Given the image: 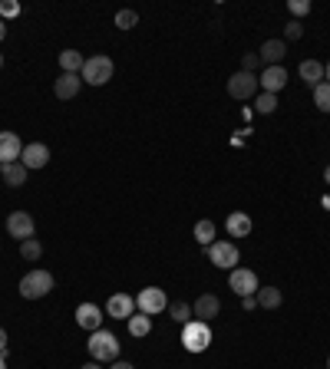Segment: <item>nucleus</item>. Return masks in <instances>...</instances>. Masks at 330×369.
<instances>
[{
	"instance_id": "obj_36",
	"label": "nucleus",
	"mask_w": 330,
	"mask_h": 369,
	"mask_svg": "<svg viewBox=\"0 0 330 369\" xmlns=\"http://www.w3.org/2000/svg\"><path fill=\"white\" fill-rule=\"evenodd\" d=\"M112 369H136V366H132V363H126V359H116V363H112Z\"/></svg>"
},
{
	"instance_id": "obj_26",
	"label": "nucleus",
	"mask_w": 330,
	"mask_h": 369,
	"mask_svg": "<svg viewBox=\"0 0 330 369\" xmlns=\"http://www.w3.org/2000/svg\"><path fill=\"white\" fill-rule=\"evenodd\" d=\"M314 102H317L320 112H330V83H320V86H314Z\"/></svg>"
},
{
	"instance_id": "obj_9",
	"label": "nucleus",
	"mask_w": 330,
	"mask_h": 369,
	"mask_svg": "<svg viewBox=\"0 0 330 369\" xmlns=\"http://www.w3.org/2000/svg\"><path fill=\"white\" fill-rule=\"evenodd\" d=\"M228 287L238 297H254L258 293V274L248 271V267H235V271L228 274Z\"/></svg>"
},
{
	"instance_id": "obj_38",
	"label": "nucleus",
	"mask_w": 330,
	"mask_h": 369,
	"mask_svg": "<svg viewBox=\"0 0 330 369\" xmlns=\"http://www.w3.org/2000/svg\"><path fill=\"white\" fill-rule=\"evenodd\" d=\"M324 76H327V79H324V83H330V63L324 66Z\"/></svg>"
},
{
	"instance_id": "obj_23",
	"label": "nucleus",
	"mask_w": 330,
	"mask_h": 369,
	"mask_svg": "<svg viewBox=\"0 0 330 369\" xmlns=\"http://www.w3.org/2000/svg\"><path fill=\"white\" fill-rule=\"evenodd\" d=\"M195 241L202 248H211V244H215V224H211L209 217H202L195 224Z\"/></svg>"
},
{
	"instance_id": "obj_30",
	"label": "nucleus",
	"mask_w": 330,
	"mask_h": 369,
	"mask_svg": "<svg viewBox=\"0 0 330 369\" xmlns=\"http://www.w3.org/2000/svg\"><path fill=\"white\" fill-rule=\"evenodd\" d=\"M287 11L294 13V20H301V17H308V13H310V0H291V4H287Z\"/></svg>"
},
{
	"instance_id": "obj_1",
	"label": "nucleus",
	"mask_w": 330,
	"mask_h": 369,
	"mask_svg": "<svg viewBox=\"0 0 330 369\" xmlns=\"http://www.w3.org/2000/svg\"><path fill=\"white\" fill-rule=\"evenodd\" d=\"M86 347H89L93 363H116V359H119V340H116V333H110V330L89 333Z\"/></svg>"
},
{
	"instance_id": "obj_16",
	"label": "nucleus",
	"mask_w": 330,
	"mask_h": 369,
	"mask_svg": "<svg viewBox=\"0 0 330 369\" xmlns=\"http://www.w3.org/2000/svg\"><path fill=\"white\" fill-rule=\"evenodd\" d=\"M258 56H261V66H281V60L287 56L284 40H264Z\"/></svg>"
},
{
	"instance_id": "obj_11",
	"label": "nucleus",
	"mask_w": 330,
	"mask_h": 369,
	"mask_svg": "<svg viewBox=\"0 0 330 369\" xmlns=\"http://www.w3.org/2000/svg\"><path fill=\"white\" fill-rule=\"evenodd\" d=\"M221 314V300L215 293H202L195 304H192V316H198L202 323H211V320H218Z\"/></svg>"
},
{
	"instance_id": "obj_15",
	"label": "nucleus",
	"mask_w": 330,
	"mask_h": 369,
	"mask_svg": "<svg viewBox=\"0 0 330 369\" xmlns=\"http://www.w3.org/2000/svg\"><path fill=\"white\" fill-rule=\"evenodd\" d=\"M77 323L83 326V330H89V333H96V330H103V310H99L96 304H79Z\"/></svg>"
},
{
	"instance_id": "obj_41",
	"label": "nucleus",
	"mask_w": 330,
	"mask_h": 369,
	"mask_svg": "<svg viewBox=\"0 0 330 369\" xmlns=\"http://www.w3.org/2000/svg\"><path fill=\"white\" fill-rule=\"evenodd\" d=\"M4 36H7V27H4V23H0V40H4Z\"/></svg>"
},
{
	"instance_id": "obj_35",
	"label": "nucleus",
	"mask_w": 330,
	"mask_h": 369,
	"mask_svg": "<svg viewBox=\"0 0 330 369\" xmlns=\"http://www.w3.org/2000/svg\"><path fill=\"white\" fill-rule=\"evenodd\" d=\"M0 353H7V330L0 326Z\"/></svg>"
},
{
	"instance_id": "obj_33",
	"label": "nucleus",
	"mask_w": 330,
	"mask_h": 369,
	"mask_svg": "<svg viewBox=\"0 0 330 369\" xmlns=\"http://www.w3.org/2000/svg\"><path fill=\"white\" fill-rule=\"evenodd\" d=\"M0 13H4V17H17V13H20V4H4V0H0Z\"/></svg>"
},
{
	"instance_id": "obj_17",
	"label": "nucleus",
	"mask_w": 330,
	"mask_h": 369,
	"mask_svg": "<svg viewBox=\"0 0 330 369\" xmlns=\"http://www.w3.org/2000/svg\"><path fill=\"white\" fill-rule=\"evenodd\" d=\"M79 86H83V79H79V73H63V76L56 79V99H73L79 93Z\"/></svg>"
},
{
	"instance_id": "obj_20",
	"label": "nucleus",
	"mask_w": 330,
	"mask_h": 369,
	"mask_svg": "<svg viewBox=\"0 0 330 369\" xmlns=\"http://www.w3.org/2000/svg\"><path fill=\"white\" fill-rule=\"evenodd\" d=\"M301 79H304L308 86H320V83H324V63L304 60V63H301Z\"/></svg>"
},
{
	"instance_id": "obj_18",
	"label": "nucleus",
	"mask_w": 330,
	"mask_h": 369,
	"mask_svg": "<svg viewBox=\"0 0 330 369\" xmlns=\"http://www.w3.org/2000/svg\"><path fill=\"white\" fill-rule=\"evenodd\" d=\"M225 228H228L231 238H248V234H251V217L244 215V211H231L228 221H225Z\"/></svg>"
},
{
	"instance_id": "obj_27",
	"label": "nucleus",
	"mask_w": 330,
	"mask_h": 369,
	"mask_svg": "<svg viewBox=\"0 0 330 369\" xmlns=\"http://www.w3.org/2000/svg\"><path fill=\"white\" fill-rule=\"evenodd\" d=\"M136 23H139V13L136 11H119L116 13V27H119V30H132Z\"/></svg>"
},
{
	"instance_id": "obj_42",
	"label": "nucleus",
	"mask_w": 330,
	"mask_h": 369,
	"mask_svg": "<svg viewBox=\"0 0 330 369\" xmlns=\"http://www.w3.org/2000/svg\"><path fill=\"white\" fill-rule=\"evenodd\" d=\"M327 369H330V356H327Z\"/></svg>"
},
{
	"instance_id": "obj_24",
	"label": "nucleus",
	"mask_w": 330,
	"mask_h": 369,
	"mask_svg": "<svg viewBox=\"0 0 330 369\" xmlns=\"http://www.w3.org/2000/svg\"><path fill=\"white\" fill-rule=\"evenodd\" d=\"M83 63H86V60H83L77 50H63V53H60V66H63V73H83Z\"/></svg>"
},
{
	"instance_id": "obj_22",
	"label": "nucleus",
	"mask_w": 330,
	"mask_h": 369,
	"mask_svg": "<svg viewBox=\"0 0 330 369\" xmlns=\"http://www.w3.org/2000/svg\"><path fill=\"white\" fill-rule=\"evenodd\" d=\"M126 323H129L132 337H149L152 333V316H145V314H132Z\"/></svg>"
},
{
	"instance_id": "obj_13",
	"label": "nucleus",
	"mask_w": 330,
	"mask_h": 369,
	"mask_svg": "<svg viewBox=\"0 0 330 369\" xmlns=\"http://www.w3.org/2000/svg\"><path fill=\"white\" fill-rule=\"evenodd\" d=\"M20 152H23L20 135L17 132H0V165L20 162Z\"/></svg>"
},
{
	"instance_id": "obj_37",
	"label": "nucleus",
	"mask_w": 330,
	"mask_h": 369,
	"mask_svg": "<svg viewBox=\"0 0 330 369\" xmlns=\"http://www.w3.org/2000/svg\"><path fill=\"white\" fill-rule=\"evenodd\" d=\"M0 369H7V353H0Z\"/></svg>"
},
{
	"instance_id": "obj_19",
	"label": "nucleus",
	"mask_w": 330,
	"mask_h": 369,
	"mask_svg": "<svg viewBox=\"0 0 330 369\" xmlns=\"http://www.w3.org/2000/svg\"><path fill=\"white\" fill-rule=\"evenodd\" d=\"M27 168H23V162H11V165H0V178H4V184H11V188H20L23 182H27Z\"/></svg>"
},
{
	"instance_id": "obj_21",
	"label": "nucleus",
	"mask_w": 330,
	"mask_h": 369,
	"mask_svg": "<svg viewBox=\"0 0 330 369\" xmlns=\"http://www.w3.org/2000/svg\"><path fill=\"white\" fill-rule=\"evenodd\" d=\"M254 297H258V307H264V310H275V307H281V300H284L277 287H258Z\"/></svg>"
},
{
	"instance_id": "obj_28",
	"label": "nucleus",
	"mask_w": 330,
	"mask_h": 369,
	"mask_svg": "<svg viewBox=\"0 0 330 369\" xmlns=\"http://www.w3.org/2000/svg\"><path fill=\"white\" fill-rule=\"evenodd\" d=\"M169 314H172V320H178V323L185 326L188 320H192V307L188 304H169Z\"/></svg>"
},
{
	"instance_id": "obj_5",
	"label": "nucleus",
	"mask_w": 330,
	"mask_h": 369,
	"mask_svg": "<svg viewBox=\"0 0 330 369\" xmlns=\"http://www.w3.org/2000/svg\"><path fill=\"white\" fill-rule=\"evenodd\" d=\"M136 307H139V314H145V316L165 314L169 297H165L162 287H145V290H139V297H136Z\"/></svg>"
},
{
	"instance_id": "obj_3",
	"label": "nucleus",
	"mask_w": 330,
	"mask_h": 369,
	"mask_svg": "<svg viewBox=\"0 0 330 369\" xmlns=\"http://www.w3.org/2000/svg\"><path fill=\"white\" fill-rule=\"evenodd\" d=\"M182 347H185L188 353H205V349L211 347V326L202 323V320H188V323L182 326Z\"/></svg>"
},
{
	"instance_id": "obj_2",
	"label": "nucleus",
	"mask_w": 330,
	"mask_h": 369,
	"mask_svg": "<svg viewBox=\"0 0 330 369\" xmlns=\"http://www.w3.org/2000/svg\"><path fill=\"white\" fill-rule=\"evenodd\" d=\"M112 73H116V66H112L110 56L96 53V56H89L86 63H83V73H79V79H86L89 86H106V83L112 79Z\"/></svg>"
},
{
	"instance_id": "obj_31",
	"label": "nucleus",
	"mask_w": 330,
	"mask_h": 369,
	"mask_svg": "<svg viewBox=\"0 0 330 369\" xmlns=\"http://www.w3.org/2000/svg\"><path fill=\"white\" fill-rule=\"evenodd\" d=\"M242 69H244V73H254V69H261V56H258V53H244V56H242Z\"/></svg>"
},
{
	"instance_id": "obj_7",
	"label": "nucleus",
	"mask_w": 330,
	"mask_h": 369,
	"mask_svg": "<svg viewBox=\"0 0 330 369\" xmlns=\"http://www.w3.org/2000/svg\"><path fill=\"white\" fill-rule=\"evenodd\" d=\"M258 76H254V73H244V69H238V73H235V76L228 79V96L231 99H251V96H258Z\"/></svg>"
},
{
	"instance_id": "obj_39",
	"label": "nucleus",
	"mask_w": 330,
	"mask_h": 369,
	"mask_svg": "<svg viewBox=\"0 0 330 369\" xmlns=\"http://www.w3.org/2000/svg\"><path fill=\"white\" fill-rule=\"evenodd\" d=\"M324 182L330 184V165H327V168H324Z\"/></svg>"
},
{
	"instance_id": "obj_6",
	"label": "nucleus",
	"mask_w": 330,
	"mask_h": 369,
	"mask_svg": "<svg viewBox=\"0 0 330 369\" xmlns=\"http://www.w3.org/2000/svg\"><path fill=\"white\" fill-rule=\"evenodd\" d=\"M209 250V261L221 271H235V264H238V244L235 241H215Z\"/></svg>"
},
{
	"instance_id": "obj_43",
	"label": "nucleus",
	"mask_w": 330,
	"mask_h": 369,
	"mask_svg": "<svg viewBox=\"0 0 330 369\" xmlns=\"http://www.w3.org/2000/svg\"><path fill=\"white\" fill-rule=\"evenodd\" d=\"M0 66H4V56H0Z\"/></svg>"
},
{
	"instance_id": "obj_34",
	"label": "nucleus",
	"mask_w": 330,
	"mask_h": 369,
	"mask_svg": "<svg viewBox=\"0 0 330 369\" xmlns=\"http://www.w3.org/2000/svg\"><path fill=\"white\" fill-rule=\"evenodd\" d=\"M242 307L244 310H254V307H258V297H242Z\"/></svg>"
},
{
	"instance_id": "obj_40",
	"label": "nucleus",
	"mask_w": 330,
	"mask_h": 369,
	"mask_svg": "<svg viewBox=\"0 0 330 369\" xmlns=\"http://www.w3.org/2000/svg\"><path fill=\"white\" fill-rule=\"evenodd\" d=\"M83 369H103V366H99V363H86V366H83Z\"/></svg>"
},
{
	"instance_id": "obj_25",
	"label": "nucleus",
	"mask_w": 330,
	"mask_h": 369,
	"mask_svg": "<svg viewBox=\"0 0 330 369\" xmlns=\"http://www.w3.org/2000/svg\"><path fill=\"white\" fill-rule=\"evenodd\" d=\"M20 257L23 261H40V257H44V244H40L37 238L20 241Z\"/></svg>"
},
{
	"instance_id": "obj_8",
	"label": "nucleus",
	"mask_w": 330,
	"mask_h": 369,
	"mask_svg": "<svg viewBox=\"0 0 330 369\" xmlns=\"http://www.w3.org/2000/svg\"><path fill=\"white\" fill-rule=\"evenodd\" d=\"M7 234L17 241H30L33 234H37V224H33L30 211H13V215H7Z\"/></svg>"
},
{
	"instance_id": "obj_29",
	"label": "nucleus",
	"mask_w": 330,
	"mask_h": 369,
	"mask_svg": "<svg viewBox=\"0 0 330 369\" xmlns=\"http://www.w3.org/2000/svg\"><path fill=\"white\" fill-rule=\"evenodd\" d=\"M254 106H258V112H264V116H268V112H275V109H277V96H271V93H261Z\"/></svg>"
},
{
	"instance_id": "obj_12",
	"label": "nucleus",
	"mask_w": 330,
	"mask_h": 369,
	"mask_svg": "<svg viewBox=\"0 0 330 369\" xmlns=\"http://www.w3.org/2000/svg\"><path fill=\"white\" fill-rule=\"evenodd\" d=\"M20 162L27 172H37V168H44L46 162H50V149H46L44 142H30V145H23V152H20Z\"/></svg>"
},
{
	"instance_id": "obj_32",
	"label": "nucleus",
	"mask_w": 330,
	"mask_h": 369,
	"mask_svg": "<svg viewBox=\"0 0 330 369\" xmlns=\"http://www.w3.org/2000/svg\"><path fill=\"white\" fill-rule=\"evenodd\" d=\"M284 36L287 40H301V36H304V27H301V20H291L284 27Z\"/></svg>"
},
{
	"instance_id": "obj_14",
	"label": "nucleus",
	"mask_w": 330,
	"mask_h": 369,
	"mask_svg": "<svg viewBox=\"0 0 330 369\" xmlns=\"http://www.w3.org/2000/svg\"><path fill=\"white\" fill-rule=\"evenodd\" d=\"M106 314H110L112 320H129V316L136 314V297H129V293H112L110 304H106Z\"/></svg>"
},
{
	"instance_id": "obj_4",
	"label": "nucleus",
	"mask_w": 330,
	"mask_h": 369,
	"mask_svg": "<svg viewBox=\"0 0 330 369\" xmlns=\"http://www.w3.org/2000/svg\"><path fill=\"white\" fill-rule=\"evenodd\" d=\"M50 290H53V274L50 271L23 274V281H20V297L23 300H40V297H46Z\"/></svg>"
},
{
	"instance_id": "obj_10",
	"label": "nucleus",
	"mask_w": 330,
	"mask_h": 369,
	"mask_svg": "<svg viewBox=\"0 0 330 369\" xmlns=\"http://www.w3.org/2000/svg\"><path fill=\"white\" fill-rule=\"evenodd\" d=\"M258 86H261L264 93L277 96V93L287 86V69H284V66H264L261 76H258Z\"/></svg>"
}]
</instances>
